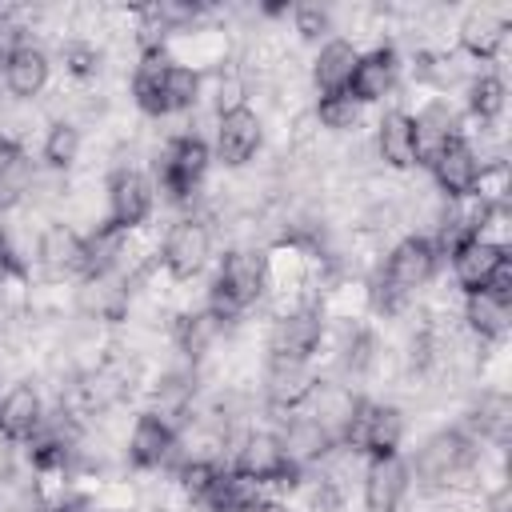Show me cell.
<instances>
[{
	"label": "cell",
	"mask_w": 512,
	"mask_h": 512,
	"mask_svg": "<svg viewBox=\"0 0 512 512\" xmlns=\"http://www.w3.org/2000/svg\"><path fill=\"white\" fill-rule=\"evenodd\" d=\"M272 428H276V436H280L284 456H288L300 472L320 468V464L340 448L336 436H332L316 416H308V412H288V416L272 420Z\"/></svg>",
	"instance_id": "18"
},
{
	"label": "cell",
	"mask_w": 512,
	"mask_h": 512,
	"mask_svg": "<svg viewBox=\"0 0 512 512\" xmlns=\"http://www.w3.org/2000/svg\"><path fill=\"white\" fill-rule=\"evenodd\" d=\"M32 268H36V276H40L44 288L80 284L88 276V240H84V228H76L64 216L44 220L32 232Z\"/></svg>",
	"instance_id": "6"
},
{
	"label": "cell",
	"mask_w": 512,
	"mask_h": 512,
	"mask_svg": "<svg viewBox=\"0 0 512 512\" xmlns=\"http://www.w3.org/2000/svg\"><path fill=\"white\" fill-rule=\"evenodd\" d=\"M412 132H416V160H420V168H428L440 156V148L448 140L464 136L468 128H464V112L448 96H428L412 112Z\"/></svg>",
	"instance_id": "21"
},
{
	"label": "cell",
	"mask_w": 512,
	"mask_h": 512,
	"mask_svg": "<svg viewBox=\"0 0 512 512\" xmlns=\"http://www.w3.org/2000/svg\"><path fill=\"white\" fill-rule=\"evenodd\" d=\"M316 384H320V368L312 360H280V356L260 360L256 392H260V408L272 420H280L288 412H304Z\"/></svg>",
	"instance_id": "9"
},
{
	"label": "cell",
	"mask_w": 512,
	"mask_h": 512,
	"mask_svg": "<svg viewBox=\"0 0 512 512\" xmlns=\"http://www.w3.org/2000/svg\"><path fill=\"white\" fill-rule=\"evenodd\" d=\"M264 300H268V248L264 244H224L208 268L204 308L236 328Z\"/></svg>",
	"instance_id": "1"
},
{
	"label": "cell",
	"mask_w": 512,
	"mask_h": 512,
	"mask_svg": "<svg viewBox=\"0 0 512 512\" xmlns=\"http://www.w3.org/2000/svg\"><path fill=\"white\" fill-rule=\"evenodd\" d=\"M52 68H56L52 52H48L40 40H28V44L4 64L0 88H4V96H8L12 104H36V100L52 88Z\"/></svg>",
	"instance_id": "19"
},
{
	"label": "cell",
	"mask_w": 512,
	"mask_h": 512,
	"mask_svg": "<svg viewBox=\"0 0 512 512\" xmlns=\"http://www.w3.org/2000/svg\"><path fill=\"white\" fill-rule=\"evenodd\" d=\"M456 320L476 344L504 348L508 332H512V304H504L488 292H472V296H460V316Z\"/></svg>",
	"instance_id": "24"
},
{
	"label": "cell",
	"mask_w": 512,
	"mask_h": 512,
	"mask_svg": "<svg viewBox=\"0 0 512 512\" xmlns=\"http://www.w3.org/2000/svg\"><path fill=\"white\" fill-rule=\"evenodd\" d=\"M508 260H512V256H508V244H496V240L476 236V240L460 244L444 264H448V272H452L456 292H460V296H472V292H484V288L492 284V276H496Z\"/></svg>",
	"instance_id": "22"
},
{
	"label": "cell",
	"mask_w": 512,
	"mask_h": 512,
	"mask_svg": "<svg viewBox=\"0 0 512 512\" xmlns=\"http://www.w3.org/2000/svg\"><path fill=\"white\" fill-rule=\"evenodd\" d=\"M124 468L136 476H152V472H168L180 456V424L160 416L156 408H136L128 436L120 444Z\"/></svg>",
	"instance_id": "8"
},
{
	"label": "cell",
	"mask_w": 512,
	"mask_h": 512,
	"mask_svg": "<svg viewBox=\"0 0 512 512\" xmlns=\"http://www.w3.org/2000/svg\"><path fill=\"white\" fill-rule=\"evenodd\" d=\"M372 156H376V168L384 172H396V176H408L420 168L416 160V132H412V112L392 104L376 116L372 124V140H368Z\"/></svg>",
	"instance_id": "17"
},
{
	"label": "cell",
	"mask_w": 512,
	"mask_h": 512,
	"mask_svg": "<svg viewBox=\"0 0 512 512\" xmlns=\"http://www.w3.org/2000/svg\"><path fill=\"white\" fill-rule=\"evenodd\" d=\"M284 24H292V36H296L300 44H308V48H320L324 40L340 36V28H336V8H328V4H292Z\"/></svg>",
	"instance_id": "31"
},
{
	"label": "cell",
	"mask_w": 512,
	"mask_h": 512,
	"mask_svg": "<svg viewBox=\"0 0 512 512\" xmlns=\"http://www.w3.org/2000/svg\"><path fill=\"white\" fill-rule=\"evenodd\" d=\"M48 420V388L40 376H16L0 400V440L24 448Z\"/></svg>",
	"instance_id": "13"
},
{
	"label": "cell",
	"mask_w": 512,
	"mask_h": 512,
	"mask_svg": "<svg viewBox=\"0 0 512 512\" xmlns=\"http://www.w3.org/2000/svg\"><path fill=\"white\" fill-rule=\"evenodd\" d=\"M100 196H104L100 224H108L124 236L140 232L156 216V184L144 164H112L104 172Z\"/></svg>",
	"instance_id": "7"
},
{
	"label": "cell",
	"mask_w": 512,
	"mask_h": 512,
	"mask_svg": "<svg viewBox=\"0 0 512 512\" xmlns=\"http://www.w3.org/2000/svg\"><path fill=\"white\" fill-rule=\"evenodd\" d=\"M308 116L328 136H356L360 124H364V108L348 92H340V96H312Z\"/></svg>",
	"instance_id": "30"
},
{
	"label": "cell",
	"mask_w": 512,
	"mask_h": 512,
	"mask_svg": "<svg viewBox=\"0 0 512 512\" xmlns=\"http://www.w3.org/2000/svg\"><path fill=\"white\" fill-rule=\"evenodd\" d=\"M484 452L504 456L512 444V396L504 384H476L456 420Z\"/></svg>",
	"instance_id": "11"
},
{
	"label": "cell",
	"mask_w": 512,
	"mask_h": 512,
	"mask_svg": "<svg viewBox=\"0 0 512 512\" xmlns=\"http://www.w3.org/2000/svg\"><path fill=\"white\" fill-rule=\"evenodd\" d=\"M432 176V192L440 200H468L476 196V184H480V172H484V160L472 144V136H456L440 148V156L424 168Z\"/></svg>",
	"instance_id": "15"
},
{
	"label": "cell",
	"mask_w": 512,
	"mask_h": 512,
	"mask_svg": "<svg viewBox=\"0 0 512 512\" xmlns=\"http://www.w3.org/2000/svg\"><path fill=\"white\" fill-rule=\"evenodd\" d=\"M400 76H404V52H400V44L396 40H376L372 48H360L356 72L348 80V96L360 108L384 104L388 96H396Z\"/></svg>",
	"instance_id": "14"
},
{
	"label": "cell",
	"mask_w": 512,
	"mask_h": 512,
	"mask_svg": "<svg viewBox=\"0 0 512 512\" xmlns=\"http://www.w3.org/2000/svg\"><path fill=\"white\" fill-rule=\"evenodd\" d=\"M464 96V120H472L476 128H492V124H504V112H508V80L500 68H476L468 76V84L460 88Z\"/></svg>",
	"instance_id": "25"
},
{
	"label": "cell",
	"mask_w": 512,
	"mask_h": 512,
	"mask_svg": "<svg viewBox=\"0 0 512 512\" xmlns=\"http://www.w3.org/2000/svg\"><path fill=\"white\" fill-rule=\"evenodd\" d=\"M208 144H212V164H220L224 172H244L264 152V116L252 104L224 112L216 116Z\"/></svg>",
	"instance_id": "12"
},
{
	"label": "cell",
	"mask_w": 512,
	"mask_h": 512,
	"mask_svg": "<svg viewBox=\"0 0 512 512\" xmlns=\"http://www.w3.org/2000/svg\"><path fill=\"white\" fill-rule=\"evenodd\" d=\"M80 156H84V128L72 116H48L40 132V168L72 176Z\"/></svg>",
	"instance_id": "27"
},
{
	"label": "cell",
	"mask_w": 512,
	"mask_h": 512,
	"mask_svg": "<svg viewBox=\"0 0 512 512\" xmlns=\"http://www.w3.org/2000/svg\"><path fill=\"white\" fill-rule=\"evenodd\" d=\"M408 440V412L404 404L388 396L360 392L356 408L340 432V448L360 456V460H380V456H400Z\"/></svg>",
	"instance_id": "4"
},
{
	"label": "cell",
	"mask_w": 512,
	"mask_h": 512,
	"mask_svg": "<svg viewBox=\"0 0 512 512\" xmlns=\"http://www.w3.org/2000/svg\"><path fill=\"white\" fill-rule=\"evenodd\" d=\"M208 172H212V144L196 128L164 136L152 152V164H148V176L156 184V200H164L176 212H192L200 204Z\"/></svg>",
	"instance_id": "2"
},
{
	"label": "cell",
	"mask_w": 512,
	"mask_h": 512,
	"mask_svg": "<svg viewBox=\"0 0 512 512\" xmlns=\"http://www.w3.org/2000/svg\"><path fill=\"white\" fill-rule=\"evenodd\" d=\"M52 60H60V68H64V76H68L72 88H96L108 52H104V44L92 40V36H60Z\"/></svg>",
	"instance_id": "28"
},
{
	"label": "cell",
	"mask_w": 512,
	"mask_h": 512,
	"mask_svg": "<svg viewBox=\"0 0 512 512\" xmlns=\"http://www.w3.org/2000/svg\"><path fill=\"white\" fill-rule=\"evenodd\" d=\"M356 60H360V44L352 36H332L320 48H312V60H308V72H304L312 96H340V92H348Z\"/></svg>",
	"instance_id": "23"
},
{
	"label": "cell",
	"mask_w": 512,
	"mask_h": 512,
	"mask_svg": "<svg viewBox=\"0 0 512 512\" xmlns=\"http://www.w3.org/2000/svg\"><path fill=\"white\" fill-rule=\"evenodd\" d=\"M480 512H512V484H508V476H500L492 488L480 492Z\"/></svg>",
	"instance_id": "33"
},
{
	"label": "cell",
	"mask_w": 512,
	"mask_h": 512,
	"mask_svg": "<svg viewBox=\"0 0 512 512\" xmlns=\"http://www.w3.org/2000/svg\"><path fill=\"white\" fill-rule=\"evenodd\" d=\"M328 304L320 296L276 308L268 328H264V356H280V360H312L328 348Z\"/></svg>",
	"instance_id": "5"
},
{
	"label": "cell",
	"mask_w": 512,
	"mask_h": 512,
	"mask_svg": "<svg viewBox=\"0 0 512 512\" xmlns=\"http://www.w3.org/2000/svg\"><path fill=\"white\" fill-rule=\"evenodd\" d=\"M408 500H412V472H408L404 452L364 460V472H360V508L364 512H408Z\"/></svg>",
	"instance_id": "16"
},
{
	"label": "cell",
	"mask_w": 512,
	"mask_h": 512,
	"mask_svg": "<svg viewBox=\"0 0 512 512\" xmlns=\"http://www.w3.org/2000/svg\"><path fill=\"white\" fill-rule=\"evenodd\" d=\"M0 512H20V508L8 500V492H4V488H0Z\"/></svg>",
	"instance_id": "34"
},
{
	"label": "cell",
	"mask_w": 512,
	"mask_h": 512,
	"mask_svg": "<svg viewBox=\"0 0 512 512\" xmlns=\"http://www.w3.org/2000/svg\"><path fill=\"white\" fill-rule=\"evenodd\" d=\"M220 248V228L204 212H176L156 244V272H164L168 284H192L200 280Z\"/></svg>",
	"instance_id": "3"
},
{
	"label": "cell",
	"mask_w": 512,
	"mask_h": 512,
	"mask_svg": "<svg viewBox=\"0 0 512 512\" xmlns=\"http://www.w3.org/2000/svg\"><path fill=\"white\" fill-rule=\"evenodd\" d=\"M36 172H40V164L32 160L28 144L0 132V216L28 204V192H32Z\"/></svg>",
	"instance_id": "26"
},
{
	"label": "cell",
	"mask_w": 512,
	"mask_h": 512,
	"mask_svg": "<svg viewBox=\"0 0 512 512\" xmlns=\"http://www.w3.org/2000/svg\"><path fill=\"white\" fill-rule=\"evenodd\" d=\"M4 388H8V376L0 372V400H4Z\"/></svg>",
	"instance_id": "35"
},
{
	"label": "cell",
	"mask_w": 512,
	"mask_h": 512,
	"mask_svg": "<svg viewBox=\"0 0 512 512\" xmlns=\"http://www.w3.org/2000/svg\"><path fill=\"white\" fill-rule=\"evenodd\" d=\"M200 100H204V68L172 56V64L164 72V120L196 112Z\"/></svg>",
	"instance_id": "29"
},
{
	"label": "cell",
	"mask_w": 512,
	"mask_h": 512,
	"mask_svg": "<svg viewBox=\"0 0 512 512\" xmlns=\"http://www.w3.org/2000/svg\"><path fill=\"white\" fill-rule=\"evenodd\" d=\"M28 40H32V32H28L24 16H20V8H0V72H4V64H8Z\"/></svg>",
	"instance_id": "32"
},
{
	"label": "cell",
	"mask_w": 512,
	"mask_h": 512,
	"mask_svg": "<svg viewBox=\"0 0 512 512\" xmlns=\"http://www.w3.org/2000/svg\"><path fill=\"white\" fill-rule=\"evenodd\" d=\"M172 64L168 44H148L136 48L132 56V76H128V100L144 120H164V72Z\"/></svg>",
	"instance_id": "20"
},
{
	"label": "cell",
	"mask_w": 512,
	"mask_h": 512,
	"mask_svg": "<svg viewBox=\"0 0 512 512\" xmlns=\"http://www.w3.org/2000/svg\"><path fill=\"white\" fill-rule=\"evenodd\" d=\"M508 32H512V8H504V4H472L456 20V44L452 48L468 64L492 68L508 48Z\"/></svg>",
	"instance_id": "10"
}]
</instances>
